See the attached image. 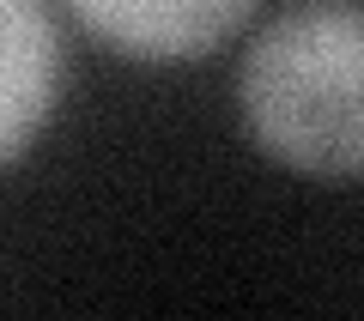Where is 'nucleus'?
<instances>
[{
	"mask_svg": "<svg viewBox=\"0 0 364 321\" xmlns=\"http://www.w3.org/2000/svg\"><path fill=\"white\" fill-rule=\"evenodd\" d=\"M61 103V25L49 0H0V170L25 158Z\"/></svg>",
	"mask_w": 364,
	"mask_h": 321,
	"instance_id": "3",
	"label": "nucleus"
},
{
	"mask_svg": "<svg viewBox=\"0 0 364 321\" xmlns=\"http://www.w3.org/2000/svg\"><path fill=\"white\" fill-rule=\"evenodd\" d=\"M91 43L128 61H200L255 18L261 0H61Z\"/></svg>",
	"mask_w": 364,
	"mask_h": 321,
	"instance_id": "2",
	"label": "nucleus"
},
{
	"mask_svg": "<svg viewBox=\"0 0 364 321\" xmlns=\"http://www.w3.org/2000/svg\"><path fill=\"white\" fill-rule=\"evenodd\" d=\"M364 13L358 0H291L237 61V116L255 152L316 182L364 170Z\"/></svg>",
	"mask_w": 364,
	"mask_h": 321,
	"instance_id": "1",
	"label": "nucleus"
}]
</instances>
